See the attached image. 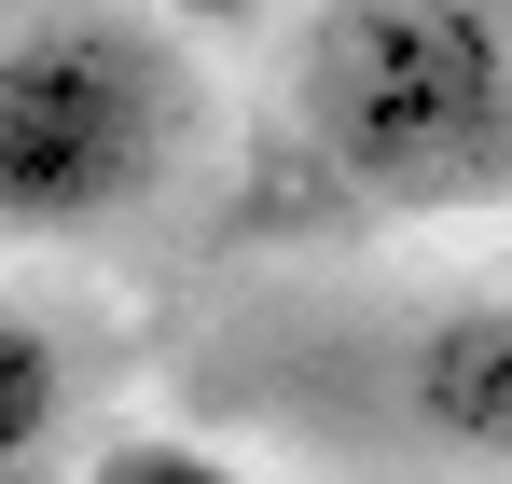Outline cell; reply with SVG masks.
I'll use <instances>...</instances> for the list:
<instances>
[{"label":"cell","instance_id":"5","mask_svg":"<svg viewBox=\"0 0 512 484\" xmlns=\"http://www.w3.org/2000/svg\"><path fill=\"white\" fill-rule=\"evenodd\" d=\"M84 484H277L250 457H222V443H194V429H111L84 457Z\"/></svg>","mask_w":512,"mask_h":484},{"label":"cell","instance_id":"3","mask_svg":"<svg viewBox=\"0 0 512 484\" xmlns=\"http://www.w3.org/2000/svg\"><path fill=\"white\" fill-rule=\"evenodd\" d=\"M402 415H416L443 457L512 471V291L429 305V319L402 332Z\"/></svg>","mask_w":512,"mask_h":484},{"label":"cell","instance_id":"1","mask_svg":"<svg viewBox=\"0 0 512 484\" xmlns=\"http://www.w3.org/2000/svg\"><path fill=\"white\" fill-rule=\"evenodd\" d=\"M291 125L360 208L512 194V28L499 0H319L291 42Z\"/></svg>","mask_w":512,"mask_h":484},{"label":"cell","instance_id":"4","mask_svg":"<svg viewBox=\"0 0 512 484\" xmlns=\"http://www.w3.org/2000/svg\"><path fill=\"white\" fill-rule=\"evenodd\" d=\"M56 415H70V360H56V332L0 291V484L56 443Z\"/></svg>","mask_w":512,"mask_h":484},{"label":"cell","instance_id":"2","mask_svg":"<svg viewBox=\"0 0 512 484\" xmlns=\"http://www.w3.org/2000/svg\"><path fill=\"white\" fill-rule=\"evenodd\" d=\"M194 139V83L139 14H28L0 28V236L56 249L125 222Z\"/></svg>","mask_w":512,"mask_h":484}]
</instances>
